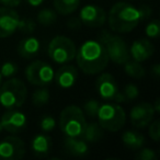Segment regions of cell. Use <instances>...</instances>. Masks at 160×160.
Segmentation results:
<instances>
[{"instance_id": "obj_3", "label": "cell", "mask_w": 160, "mask_h": 160, "mask_svg": "<svg viewBox=\"0 0 160 160\" xmlns=\"http://www.w3.org/2000/svg\"><path fill=\"white\" fill-rule=\"evenodd\" d=\"M87 125L85 113L77 105L65 108L59 115L60 131L66 137H81Z\"/></svg>"}, {"instance_id": "obj_20", "label": "cell", "mask_w": 160, "mask_h": 160, "mask_svg": "<svg viewBox=\"0 0 160 160\" xmlns=\"http://www.w3.org/2000/svg\"><path fill=\"white\" fill-rule=\"evenodd\" d=\"M122 142L131 149H140L145 144V137L139 132L126 131L122 135Z\"/></svg>"}, {"instance_id": "obj_8", "label": "cell", "mask_w": 160, "mask_h": 160, "mask_svg": "<svg viewBox=\"0 0 160 160\" xmlns=\"http://www.w3.org/2000/svg\"><path fill=\"white\" fill-rule=\"evenodd\" d=\"M54 71L53 67L43 60H35L30 64L25 69V77L30 83L38 87L51 85L54 81Z\"/></svg>"}, {"instance_id": "obj_18", "label": "cell", "mask_w": 160, "mask_h": 160, "mask_svg": "<svg viewBox=\"0 0 160 160\" xmlns=\"http://www.w3.org/2000/svg\"><path fill=\"white\" fill-rule=\"evenodd\" d=\"M40 41L38 38L30 36V38H25L19 43L18 45V53L21 57L27 58H33L38 55V53L40 52Z\"/></svg>"}, {"instance_id": "obj_30", "label": "cell", "mask_w": 160, "mask_h": 160, "mask_svg": "<svg viewBox=\"0 0 160 160\" xmlns=\"http://www.w3.org/2000/svg\"><path fill=\"white\" fill-rule=\"evenodd\" d=\"M41 129H42L43 132H51L53 131L54 128H55L56 126V121L55 118H53V116L51 115H45L44 118L41 120Z\"/></svg>"}, {"instance_id": "obj_31", "label": "cell", "mask_w": 160, "mask_h": 160, "mask_svg": "<svg viewBox=\"0 0 160 160\" xmlns=\"http://www.w3.org/2000/svg\"><path fill=\"white\" fill-rule=\"evenodd\" d=\"M137 160H156L157 159V155H156L155 150L150 148H142L138 151V153L135 156Z\"/></svg>"}, {"instance_id": "obj_23", "label": "cell", "mask_w": 160, "mask_h": 160, "mask_svg": "<svg viewBox=\"0 0 160 160\" xmlns=\"http://www.w3.org/2000/svg\"><path fill=\"white\" fill-rule=\"evenodd\" d=\"M124 70L129 77L135 78V79H140L146 75L145 68L140 65V62L136 60H127L124 64Z\"/></svg>"}, {"instance_id": "obj_35", "label": "cell", "mask_w": 160, "mask_h": 160, "mask_svg": "<svg viewBox=\"0 0 160 160\" xmlns=\"http://www.w3.org/2000/svg\"><path fill=\"white\" fill-rule=\"evenodd\" d=\"M80 24H81V21L78 20V19H71L68 22V27L71 28V29H78Z\"/></svg>"}, {"instance_id": "obj_9", "label": "cell", "mask_w": 160, "mask_h": 160, "mask_svg": "<svg viewBox=\"0 0 160 160\" xmlns=\"http://www.w3.org/2000/svg\"><path fill=\"white\" fill-rule=\"evenodd\" d=\"M25 155V145L16 136H8L0 142V159L19 160Z\"/></svg>"}, {"instance_id": "obj_38", "label": "cell", "mask_w": 160, "mask_h": 160, "mask_svg": "<svg viewBox=\"0 0 160 160\" xmlns=\"http://www.w3.org/2000/svg\"><path fill=\"white\" fill-rule=\"evenodd\" d=\"M153 107V110H155L156 114H159L160 113V99L157 98L155 101V104H152Z\"/></svg>"}, {"instance_id": "obj_1", "label": "cell", "mask_w": 160, "mask_h": 160, "mask_svg": "<svg viewBox=\"0 0 160 160\" xmlns=\"http://www.w3.org/2000/svg\"><path fill=\"white\" fill-rule=\"evenodd\" d=\"M78 67L86 75H97L107 68L110 59L100 41H86L76 53Z\"/></svg>"}, {"instance_id": "obj_14", "label": "cell", "mask_w": 160, "mask_h": 160, "mask_svg": "<svg viewBox=\"0 0 160 160\" xmlns=\"http://www.w3.org/2000/svg\"><path fill=\"white\" fill-rule=\"evenodd\" d=\"M3 129L9 133H18L27 125V116L17 109L8 110L1 118Z\"/></svg>"}, {"instance_id": "obj_2", "label": "cell", "mask_w": 160, "mask_h": 160, "mask_svg": "<svg viewBox=\"0 0 160 160\" xmlns=\"http://www.w3.org/2000/svg\"><path fill=\"white\" fill-rule=\"evenodd\" d=\"M142 20L139 8L124 1L116 2L109 12L110 29L116 33L132 32Z\"/></svg>"}, {"instance_id": "obj_12", "label": "cell", "mask_w": 160, "mask_h": 160, "mask_svg": "<svg viewBox=\"0 0 160 160\" xmlns=\"http://www.w3.org/2000/svg\"><path fill=\"white\" fill-rule=\"evenodd\" d=\"M155 110L150 103H139L131 110V122L137 128L147 127L155 118Z\"/></svg>"}, {"instance_id": "obj_24", "label": "cell", "mask_w": 160, "mask_h": 160, "mask_svg": "<svg viewBox=\"0 0 160 160\" xmlns=\"http://www.w3.org/2000/svg\"><path fill=\"white\" fill-rule=\"evenodd\" d=\"M57 21V12L53 9H43L38 13V22L42 25H52Z\"/></svg>"}, {"instance_id": "obj_10", "label": "cell", "mask_w": 160, "mask_h": 160, "mask_svg": "<svg viewBox=\"0 0 160 160\" xmlns=\"http://www.w3.org/2000/svg\"><path fill=\"white\" fill-rule=\"evenodd\" d=\"M21 18L12 8H0V38H5L12 35L19 30Z\"/></svg>"}, {"instance_id": "obj_34", "label": "cell", "mask_w": 160, "mask_h": 160, "mask_svg": "<svg viewBox=\"0 0 160 160\" xmlns=\"http://www.w3.org/2000/svg\"><path fill=\"white\" fill-rule=\"evenodd\" d=\"M21 1H22V0H0V2L2 3L5 7H8V8L18 7L21 3Z\"/></svg>"}, {"instance_id": "obj_33", "label": "cell", "mask_w": 160, "mask_h": 160, "mask_svg": "<svg viewBox=\"0 0 160 160\" xmlns=\"http://www.w3.org/2000/svg\"><path fill=\"white\" fill-rule=\"evenodd\" d=\"M34 28H35V23L31 20V19H21L20 27L19 30L24 33H32L34 31Z\"/></svg>"}, {"instance_id": "obj_32", "label": "cell", "mask_w": 160, "mask_h": 160, "mask_svg": "<svg viewBox=\"0 0 160 160\" xmlns=\"http://www.w3.org/2000/svg\"><path fill=\"white\" fill-rule=\"evenodd\" d=\"M160 123L158 120L153 121L149 124V128H148V133L149 136L152 140L155 142H159L160 139Z\"/></svg>"}, {"instance_id": "obj_17", "label": "cell", "mask_w": 160, "mask_h": 160, "mask_svg": "<svg viewBox=\"0 0 160 160\" xmlns=\"http://www.w3.org/2000/svg\"><path fill=\"white\" fill-rule=\"evenodd\" d=\"M64 145L67 152L76 157H83L89 153V145L82 137H66Z\"/></svg>"}, {"instance_id": "obj_4", "label": "cell", "mask_w": 160, "mask_h": 160, "mask_svg": "<svg viewBox=\"0 0 160 160\" xmlns=\"http://www.w3.org/2000/svg\"><path fill=\"white\" fill-rule=\"evenodd\" d=\"M27 87L17 78H11L0 86V104L7 110L22 107L27 99Z\"/></svg>"}, {"instance_id": "obj_15", "label": "cell", "mask_w": 160, "mask_h": 160, "mask_svg": "<svg viewBox=\"0 0 160 160\" xmlns=\"http://www.w3.org/2000/svg\"><path fill=\"white\" fill-rule=\"evenodd\" d=\"M153 52H155V47H153L152 43L149 42L146 38H139L132 44L131 48H129V55L133 58V60L142 62L150 58Z\"/></svg>"}, {"instance_id": "obj_6", "label": "cell", "mask_w": 160, "mask_h": 160, "mask_svg": "<svg viewBox=\"0 0 160 160\" xmlns=\"http://www.w3.org/2000/svg\"><path fill=\"white\" fill-rule=\"evenodd\" d=\"M99 124L103 129L109 132H118L126 123V113L118 103H104L99 108Z\"/></svg>"}, {"instance_id": "obj_28", "label": "cell", "mask_w": 160, "mask_h": 160, "mask_svg": "<svg viewBox=\"0 0 160 160\" xmlns=\"http://www.w3.org/2000/svg\"><path fill=\"white\" fill-rule=\"evenodd\" d=\"M146 35L150 38H157L160 34V25L158 20H151L146 27Z\"/></svg>"}, {"instance_id": "obj_37", "label": "cell", "mask_w": 160, "mask_h": 160, "mask_svg": "<svg viewBox=\"0 0 160 160\" xmlns=\"http://www.w3.org/2000/svg\"><path fill=\"white\" fill-rule=\"evenodd\" d=\"M27 2L32 7H38L44 2V0H27Z\"/></svg>"}, {"instance_id": "obj_11", "label": "cell", "mask_w": 160, "mask_h": 160, "mask_svg": "<svg viewBox=\"0 0 160 160\" xmlns=\"http://www.w3.org/2000/svg\"><path fill=\"white\" fill-rule=\"evenodd\" d=\"M81 23L90 28L102 27L107 21V12L103 8L96 5H87L79 13Z\"/></svg>"}, {"instance_id": "obj_29", "label": "cell", "mask_w": 160, "mask_h": 160, "mask_svg": "<svg viewBox=\"0 0 160 160\" xmlns=\"http://www.w3.org/2000/svg\"><path fill=\"white\" fill-rule=\"evenodd\" d=\"M123 93H124L125 98H126V101H133L138 98L139 90H138L137 86H135L134 83H128V85L125 86Z\"/></svg>"}, {"instance_id": "obj_19", "label": "cell", "mask_w": 160, "mask_h": 160, "mask_svg": "<svg viewBox=\"0 0 160 160\" xmlns=\"http://www.w3.org/2000/svg\"><path fill=\"white\" fill-rule=\"evenodd\" d=\"M52 147V139L45 134H38L33 138L31 144L32 151L38 157H45L48 155Z\"/></svg>"}, {"instance_id": "obj_26", "label": "cell", "mask_w": 160, "mask_h": 160, "mask_svg": "<svg viewBox=\"0 0 160 160\" xmlns=\"http://www.w3.org/2000/svg\"><path fill=\"white\" fill-rule=\"evenodd\" d=\"M100 102L98 100H94V99H91V100H88L87 102L83 104V113L85 115H87L88 118H96L97 115H98V111L99 108H100Z\"/></svg>"}, {"instance_id": "obj_22", "label": "cell", "mask_w": 160, "mask_h": 160, "mask_svg": "<svg viewBox=\"0 0 160 160\" xmlns=\"http://www.w3.org/2000/svg\"><path fill=\"white\" fill-rule=\"evenodd\" d=\"M80 0H54V7L56 12L60 14H70L78 9Z\"/></svg>"}, {"instance_id": "obj_13", "label": "cell", "mask_w": 160, "mask_h": 160, "mask_svg": "<svg viewBox=\"0 0 160 160\" xmlns=\"http://www.w3.org/2000/svg\"><path fill=\"white\" fill-rule=\"evenodd\" d=\"M96 87L99 96L108 101H114L118 92V86L115 78L109 72H102L97 79Z\"/></svg>"}, {"instance_id": "obj_40", "label": "cell", "mask_w": 160, "mask_h": 160, "mask_svg": "<svg viewBox=\"0 0 160 160\" xmlns=\"http://www.w3.org/2000/svg\"><path fill=\"white\" fill-rule=\"evenodd\" d=\"M1 80H2V76H1V73H0V85H1Z\"/></svg>"}, {"instance_id": "obj_36", "label": "cell", "mask_w": 160, "mask_h": 160, "mask_svg": "<svg viewBox=\"0 0 160 160\" xmlns=\"http://www.w3.org/2000/svg\"><path fill=\"white\" fill-rule=\"evenodd\" d=\"M151 72L152 75H155L156 77H159L160 76V65L159 64H155L151 67Z\"/></svg>"}, {"instance_id": "obj_5", "label": "cell", "mask_w": 160, "mask_h": 160, "mask_svg": "<svg viewBox=\"0 0 160 160\" xmlns=\"http://www.w3.org/2000/svg\"><path fill=\"white\" fill-rule=\"evenodd\" d=\"M99 41L107 49L108 56L111 62L118 65H124L131 59L127 43L121 36L112 34L111 32L102 31L99 35Z\"/></svg>"}, {"instance_id": "obj_27", "label": "cell", "mask_w": 160, "mask_h": 160, "mask_svg": "<svg viewBox=\"0 0 160 160\" xmlns=\"http://www.w3.org/2000/svg\"><path fill=\"white\" fill-rule=\"evenodd\" d=\"M18 71V66L12 62H6L2 64L1 68H0V73L2 77L10 78L12 76H14Z\"/></svg>"}, {"instance_id": "obj_21", "label": "cell", "mask_w": 160, "mask_h": 160, "mask_svg": "<svg viewBox=\"0 0 160 160\" xmlns=\"http://www.w3.org/2000/svg\"><path fill=\"white\" fill-rule=\"evenodd\" d=\"M103 128L99 123L91 122L87 123L85 127V131L81 137L87 142H97L103 137Z\"/></svg>"}, {"instance_id": "obj_39", "label": "cell", "mask_w": 160, "mask_h": 160, "mask_svg": "<svg viewBox=\"0 0 160 160\" xmlns=\"http://www.w3.org/2000/svg\"><path fill=\"white\" fill-rule=\"evenodd\" d=\"M3 131V127H2V124H1V121H0V133Z\"/></svg>"}, {"instance_id": "obj_7", "label": "cell", "mask_w": 160, "mask_h": 160, "mask_svg": "<svg viewBox=\"0 0 160 160\" xmlns=\"http://www.w3.org/2000/svg\"><path fill=\"white\" fill-rule=\"evenodd\" d=\"M47 53H48L49 58L54 62L62 65L71 62L76 57L77 48H76L75 43L69 38L58 35L49 42Z\"/></svg>"}, {"instance_id": "obj_25", "label": "cell", "mask_w": 160, "mask_h": 160, "mask_svg": "<svg viewBox=\"0 0 160 160\" xmlns=\"http://www.w3.org/2000/svg\"><path fill=\"white\" fill-rule=\"evenodd\" d=\"M51 98V94L47 89L41 88L34 91L33 96H32V102L35 107H43V105L47 104Z\"/></svg>"}, {"instance_id": "obj_16", "label": "cell", "mask_w": 160, "mask_h": 160, "mask_svg": "<svg viewBox=\"0 0 160 160\" xmlns=\"http://www.w3.org/2000/svg\"><path fill=\"white\" fill-rule=\"evenodd\" d=\"M78 77V70L75 66L66 65L58 69L55 72L54 79L56 83L62 89H69L76 83Z\"/></svg>"}]
</instances>
